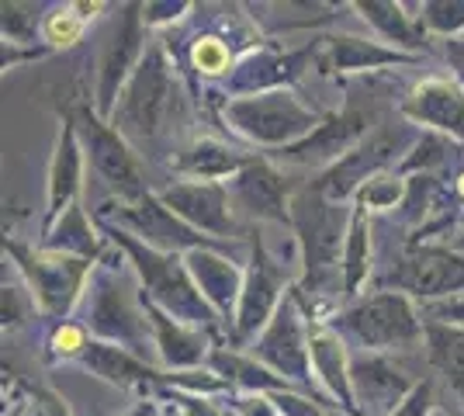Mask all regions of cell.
<instances>
[{"mask_svg":"<svg viewBox=\"0 0 464 416\" xmlns=\"http://www.w3.org/2000/svg\"><path fill=\"white\" fill-rule=\"evenodd\" d=\"M80 361L91 368V372H97L101 378H108V382H121V385H132V382H153V378H160L150 368V364H142L139 357L125 354L121 347H111V343H87L83 347V354H80Z\"/></svg>","mask_w":464,"mask_h":416,"instance_id":"cell-20","label":"cell"},{"mask_svg":"<svg viewBox=\"0 0 464 416\" xmlns=\"http://www.w3.org/2000/svg\"><path fill=\"white\" fill-rule=\"evenodd\" d=\"M236 198L243 201L250 212H256V216L285 218V188H281V178L274 170H267L264 163H253V167H246L236 178Z\"/></svg>","mask_w":464,"mask_h":416,"instance_id":"cell-18","label":"cell"},{"mask_svg":"<svg viewBox=\"0 0 464 416\" xmlns=\"http://www.w3.org/2000/svg\"><path fill=\"white\" fill-rule=\"evenodd\" d=\"M402 111H406L409 119L437 125V129H444L450 136L464 139V94L458 87L444 83V80L423 83V87L406 101Z\"/></svg>","mask_w":464,"mask_h":416,"instance_id":"cell-14","label":"cell"},{"mask_svg":"<svg viewBox=\"0 0 464 416\" xmlns=\"http://www.w3.org/2000/svg\"><path fill=\"white\" fill-rule=\"evenodd\" d=\"M309 354H312L315 372L323 375V382L340 396V402H343L347 410H353V389H350V372H347V364H343V347H340V340L329 337V334H315L309 343Z\"/></svg>","mask_w":464,"mask_h":416,"instance_id":"cell-22","label":"cell"},{"mask_svg":"<svg viewBox=\"0 0 464 416\" xmlns=\"http://www.w3.org/2000/svg\"><path fill=\"white\" fill-rule=\"evenodd\" d=\"M53 343H56V351H63V354H73L77 347H87V343H83V334H80L77 326H66V330H59Z\"/></svg>","mask_w":464,"mask_h":416,"instance_id":"cell-39","label":"cell"},{"mask_svg":"<svg viewBox=\"0 0 464 416\" xmlns=\"http://www.w3.org/2000/svg\"><path fill=\"white\" fill-rule=\"evenodd\" d=\"M118 218H121V226H129V229H136L139 237L146 239L153 250L160 254H167V250H180V247H208V239L198 237L194 233V226H188L184 218H177L163 201L156 198H139V201H129V205H121L118 208Z\"/></svg>","mask_w":464,"mask_h":416,"instance_id":"cell-8","label":"cell"},{"mask_svg":"<svg viewBox=\"0 0 464 416\" xmlns=\"http://www.w3.org/2000/svg\"><path fill=\"white\" fill-rule=\"evenodd\" d=\"M194 66L201 73H222L229 66V49L218 39H198V45H194Z\"/></svg>","mask_w":464,"mask_h":416,"instance_id":"cell-32","label":"cell"},{"mask_svg":"<svg viewBox=\"0 0 464 416\" xmlns=\"http://www.w3.org/2000/svg\"><path fill=\"white\" fill-rule=\"evenodd\" d=\"M35 7L32 4H4V35L11 39H28L35 28Z\"/></svg>","mask_w":464,"mask_h":416,"instance_id":"cell-33","label":"cell"},{"mask_svg":"<svg viewBox=\"0 0 464 416\" xmlns=\"http://www.w3.org/2000/svg\"><path fill=\"white\" fill-rule=\"evenodd\" d=\"M80 129H83V139H87V150H91V160H94L97 174L108 180L121 198H129V201L146 198L142 174H139L132 153L125 150L118 129H108V125L101 119H94L91 111L80 115Z\"/></svg>","mask_w":464,"mask_h":416,"instance_id":"cell-6","label":"cell"},{"mask_svg":"<svg viewBox=\"0 0 464 416\" xmlns=\"http://www.w3.org/2000/svg\"><path fill=\"white\" fill-rule=\"evenodd\" d=\"M91 323L101 337H115L125 343H139L142 340V323L132 313L125 292H118L111 285H101V292L94 298V309H91Z\"/></svg>","mask_w":464,"mask_h":416,"instance_id":"cell-16","label":"cell"},{"mask_svg":"<svg viewBox=\"0 0 464 416\" xmlns=\"http://www.w3.org/2000/svg\"><path fill=\"white\" fill-rule=\"evenodd\" d=\"M399 146H402V136H399V132H374L368 142H361L353 153H347V157L340 160L315 188L333 201L347 198L357 184L368 180V174H374L378 167H385L388 160L399 153Z\"/></svg>","mask_w":464,"mask_h":416,"instance_id":"cell-10","label":"cell"},{"mask_svg":"<svg viewBox=\"0 0 464 416\" xmlns=\"http://www.w3.org/2000/svg\"><path fill=\"white\" fill-rule=\"evenodd\" d=\"M388 285L412 295H454L464 292V257H454L450 250H412L399 260V267L388 275Z\"/></svg>","mask_w":464,"mask_h":416,"instance_id":"cell-7","label":"cell"},{"mask_svg":"<svg viewBox=\"0 0 464 416\" xmlns=\"http://www.w3.org/2000/svg\"><path fill=\"white\" fill-rule=\"evenodd\" d=\"M426 410H430V385H416L412 392H409V399L395 410L392 416H423Z\"/></svg>","mask_w":464,"mask_h":416,"instance_id":"cell-37","label":"cell"},{"mask_svg":"<svg viewBox=\"0 0 464 416\" xmlns=\"http://www.w3.org/2000/svg\"><path fill=\"white\" fill-rule=\"evenodd\" d=\"M399 198V184L395 180H368V188H364V208H388L392 201Z\"/></svg>","mask_w":464,"mask_h":416,"instance_id":"cell-36","label":"cell"},{"mask_svg":"<svg viewBox=\"0 0 464 416\" xmlns=\"http://www.w3.org/2000/svg\"><path fill=\"white\" fill-rule=\"evenodd\" d=\"M191 271L201 285V292L212 298L215 305L229 309L232 295H236V267L226 264V260L212 257V254H191Z\"/></svg>","mask_w":464,"mask_h":416,"instance_id":"cell-24","label":"cell"},{"mask_svg":"<svg viewBox=\"0 0 464 416\" xmlns=\"http://www.w3.org/2000/svg\"><path fill=\"white\" fill-rule=\"evenodd\" d=\"M129 416H150V410H146V406H142V410H136V413H129Z\"/></svg>","mask_w":464,"mask_h":416,"instance_id":"cell-43","label":"cell"},{"mask_svg":"<svg viewBox=\"0 0 464 416\" xmlns=\"http://www.w3.org/2000/svg\"><path fill=\"white\" fill-rule=\"evenodd\" d=\"M353 399L374 416H392L409 399V378L382 357H361L350 364Z\"/></svg>","mask_w":464,"mask_h":416,"instance_id":"cell-11","label":"cell"},{"mask_svg":"<svg viewBox=\"0 0 464 416\" xmlns=\"http://www.w3.org/2000/svg\"><path fill=\"white\" fill-rule=\"evenodd\" d=\"M437 316L447 319L450 326H464V298L450 302V305H444V309H437Z\"/></svg>","mask_w":464,"mask_h":416,"instance_id":"cell-41","label":"cell"},{"mask_svg":"<svg viewBox=\"0 0 464 416\" xmlns=\"http://www.w3.org/2000/svg\"><path fill=\"white\" fill-rule=\"evenodd\" d=\"M343 326L368 347H399V343L420 337V323L412 316L409 302L395 292L357 302L353 309H347Z\"/></svg>","mask_w":464,"mask_h":416,"instance_id":"cell-5","label":"cell"},{"mask_svg":"<svg viewBox=\"0 0 464 416\" xmlns=\"http://www.w3.org/2000/svg\"><path fill=\"white\" fill-rule=\"evenodd\" d=\"M426 24L437 32H458L464 28V4H426Z\"/></svg>","mask_w":464,"mask_h":416,"instance_id":"cell-34","label":"cell"},{"mask_svg":"<svg viewBox=\"0 0 464 416\" xmlns=\"http://www.w3.org/2000/svg\"><path fill=\"white\" fill-rule=\"evenodd\" d=\"M426 343H430V361H433V368L450 382L454 392L464 396V326L430 323V326H426Z\"/></svg>","mask_w":464,"mask_h":416,"instance_id":"cell-19","label":"cell"},{"mask_svg":"<svg viewBox=\"0 0 464 416\" xmlns=\"http://www.w3.org/2000/svg\"><path fill=\"white\" fill-rule=\"evenodd\" d=\"M56 250H80V254H91L94 250V239H91V229H87V222L80 216L77 208H70L63 222H59L56 237L49 239Z\"/></svg>","mask_w":464,"mask_h":416,"instance_id":"cell-31","label":"cell"},{"mask_svg":"<svg viewBox=\"0 0 464 416\" xmlns=\"http://www.w3.org/2000/svg\"><path fill=\"white\" fill-rule=\"evenodd\" d=\"M115 239L129 250V254H132V260L139 264V275H142V281L150 285L153 302H163V305H167L180 323H208V319H212L208 302L201 298V292L191 285L188 271H184L174 257L160 254V250H153V247H146V250H142V247L132 243L125 233H115Z\"/></svg>","mask_w":464,"mask_h":416,"instance_id":"cell-2","label":"cell"},{"mask_svg":"<svg viewBox=\"0 0 464 416\" xmlns=\"http://www.w3.org/2000/svg\"><path fill=\"white\" fill-rule=\"evenodd\" d=\"M80 32H83V24H80V18L77 15H70V11H59V15H53L49 24H45V35H49V42H56V45L77 42Z\"/></svg>","mask_w":464,"mask_h":416,"instance_id":"cell-35","label":"cell"},{"mask_svg":"<svg viewBox=\"0 0 464 416\" xmlns=\"http://www.w3.org/2000/svg\"><path fill=\"white\" fill-rule=\"evenodd\" d=\"M450 60H454V66L461 70L464 77V42H450Z\"/></svg>","mask_w":464,"mask_h":416,"instance_id":"cell-42","label":"cell"},{"mask_svg":"<svg viewBox=\"0 0 464 416\" xmlns=\"http://www.w3.org/2000/svg\"><path fill=\"white\" fill-rule=\"evenodd\" d=\"M236 167H239V157H232L218 142H198L191 153L180 160V170L198 174V178H218V174H229Z\"/></svg>","mask_w":464,"mask_h":416,"instance_id":"cell-28","label":"cell"},{"mask_svg":"<svg viewBox=\"0 0 464 416\" xmlns=\"http://www.w3.org/2000/svg\"><path fill=\"white\" fill-rule=\"evenodd\" d=\"M256 354L271 364L274 372H281V378H305L309 375V347L302 340V326L295 316V305L285 302L277 309L274 323L267 326V334L256 343Z\"/></svg>","mask_w":464,"mask_h":416,"instance_id":"cell-12","label":"cell"},{"mask_svg":"<svg viewBox=\"0 0 464 416\" xmlns=\"http://www.w3.org/2000/svg\"><path fill=\"white\" fill-rule=\"evenodd\" d=\"M433 416H447V413H433Z\"/></svg>","mask_w":464,"mask_h":416,"instance_id":"cell-44","label":"cell"},{"mask_svg":"<svg viewBox=\"0 0 464 416\" xmlns=\"http://www.w3.org/2000/svg\"><path fill=\"white\" fill-rule=\"evenodd\" d=\"M139 32H136V7H125V21L121 32H115V39L104 53V70H101V111H111V101L118 94V83L125 77L129 63L136 56Z\"/></svg>","mask_w":464,"mask_h":416,"instance_id":"cell-17","label":"cell"},{"mask_svg":"<svg viewBox=\"0 0 464 416\" xmlns=\"http://www.w3.org/2000/svg\"><path fill=\"white\" fill-rule=\"evenodd\" d=\"M77 178H80V157H77V139H73V129H70V121H66V129H63V136H59V150H56V160H53V216L63 212V205L70 201L73 195V188H77Z\"/></svg>","mask_w":464,"mask_h":416,"instance_id":"cell-23","label":"cell"},{"mask_svg":"<svg viewBox=\"0 0 464 416\" xmlns=\"http://www.w3.org/2000/svg\"><path fill=\"white\" fill-rule=\"evenodd\" d=\"M7 323H11V326L21 323V302H18V292L4 285V326H7Z\"/></svg>","mask_w":464,"mask_h":416,"instance_id":"cell-40","label":"cell"},{"mask_svg":"<svg viewBox=\"0 0 464 416\" xmlns=\"http://www.w3.org/2000/svg\"><path fill=\"white\" fill-rule=\"evenodd\" d=\"M343 264H347V292H357V285L368 275V222H364V212H357L350 222Z\"/></svg>","mask_w":464,"mask_h":416,"instance_id":"cell-29","label":"cell"},{"mask_svg":"<svg viewBox=\"0 0 464 416\" xmlns=\"http://www.w3.org/2000/svg\"><path fill=\"white\" fill-rule=\"evenodd\" d=\"M277 410H281V413L288 410L291 416H323L312 402H305V399H298V396H277Z\"/></svg>","mask_w":464,"mask_h":416,"instance_id":"cell-38","label":"cell"},{"mask_svg":"<svg viewBox=\"0 0 464 416\" xmlns=\"http://www.w3.org/2000/svg\"><path fill=\"white\" fill-rule=\"evenodd\" d=\"M174 80L163 60V49H150L136 66V77L125 87L121 104L115 108V125L121 136L153 139L170 111Z\"/></svg>","mask_w":464,"mask_h":416,"instance_id":"cell-1","label":"cell"},{"mask_svg":"<svg viewBox=\"0 0 464 416\" xmlns=\"http://www.w3.org/2000/svg\"><path fill=\"white\" fill-rule=\"evenodd\" d=\"M333 60L340 70H364V66H378V63H395L402 60L399 53H388V49H378V45H368L364 39H333Z\"/></svg>","mask_w":464,"mask_h":416,"instance_id":"cell-27","label":"cell"},{"mask_svg":"<svg viewBox=\"0 0 464 416\" xmlns=\"http://www.w3.org/2000/svg\"><path fill=\"white\" fill-rule=\"evenodd\" d=\"M163 205L184 218L188 226L208 229V233H229V195L218 184H174L170 191H163Z\"/></svg>","mask_w":464,"mask_h":416,"instance_id":"cell-13","label":"cell"},{"mask_svg":"<svg viewBox=\"0 0 464 416\" xmlns=\"http://www.w3.org/2000/svg\"><path fill=\"white\" fill-rule=\"evenodd\" d=\"M364 129H368V115H364V111H347L343 119H329L326 125H319L309 139H302V142L288 146L281 157L298 160V163L333 160V157H340L350 142H357Z\"/></svg>","mask_w":464,"mask_h":416,"instance_id":"cell-15","label":"cell"},{"mask_svg":"<svg viewBox=\"0 0 464 416\" xmlns=\"http://www.w3.org/2000/svg\"><path fill=\"white\" fill-rule=\"evenodd\" d=\"M357 7L364 11V18H368L371 24L382 28L385 39L399 42V45H420V35H416V28L409 24V18L402 15L399 4H378V0H371V4H357Z\"/></svg>","mask_w":464,"mask_h":416,"instance_id":"cell-26","label":"cell"},{"mask_svg":"<svg viewBox=\"0 0 464 416\" xmlns=\"http://www.w3.org/2000/svg\"><path fill=\"white\" fill-rule=\"evenodd\" d=\"M226 115H229L239 132H246L250 139H260V142H291L298 136L309 139L319 129L315 115L305 111L291 94H281V91L229 101Z\"/></svg>","mask_w":464,"mask_h":416,"instance_id":"cell-3","label":"cell"},{"mask_svg":"<svg viewBox=\"0 0 464 416\" xmlns=\"http://www.w3.org/2000/svg\"><path fill=\"white\" fill-rule=\"evenodd\" d=\"M212 364L218 372H226L232 375L236 382H243V385H250V389H271V385H285V378H274L271 372H264V368H256V364H246V361H239L236 354H226V351H215L212 354Z\"/></svg>","mask_w":464,"mask_h":416,"instance_id":"cell-30","label":"cell"},{"mask_svg":"<svg viewBox=\"0 0 464 416\" xmlns=\"http://www.w3.org/2000/svg\"><path fill=\"white\" fill-rule=\"evenodd\" d=\"M291 208H295V226H298V237H302V247H305L309 275L315 281H323L340 264L343 212L319 188H305L298 198L291 201Z\"/></svg>","mask_w":464,"mask_h":416,"instance_id":"cell-4","label":"cell"},{"mask_svg":"<svg viewBox=\"0 0 464 416\" xmlns=\"http://www.w3.org/2000/svg\"><path fill=\"white\" fill-rule=\"evenodd\" d=\"M7 250L21 260L24 275L32 277L35 292H39L42 305L49 316L66 313V305L73 302L80 288V277H83V264L87 260H66V257H32L28 250H21L18 243H7Z\"/></svg>","mask_w":464,"mask_h":416,"instance_id":"cell-9","label":"cell"},{"mask_svg":"<svg viewBox=\"0 0 464 416\" xmlns=\"http://www.w3.org/2000/svg\"><path fill=\"white\" fill-rule=\"evenodd\" d=\"M150 313L156 319V330H160V343H163V354L170 364H198L205 354V340L198 334H184L180 326H174L170 319L156 309V302H150Z\"/></svg>","mask_w":464,"mask_h":416,"instance_id":"cell-25","label":"cell"},{"mask_svg":"<svg viewBox=\"0 0 464 416\" xmlns=\"http://www.w3.org/2000/svg\"><path fill=\"white\" fill-rule=\"evenodd\" d=\"M253 264H256V267H253V275H250V285L243 288V309H239V330H243V334L256 330V326L267 319V313H271V305H274V295H277V285H281L274 264L264 257V254H256Z\"/></svg>","mask_w":464,"mask_h":416,"instance_id":"cell-21","label":"cell"}]
</instances>
